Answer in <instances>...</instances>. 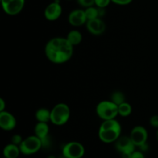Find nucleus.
Returning <instances> with one entry per match:
<instances>
[{"label":"nucleus","mask_w":158,"mask_h":158,"mask_svg":"<svg viewBox=\"0 0 158 158\" xmlns=\"http://www.w3.org/2000/svg\"><path fill=\"white\" fill-rule=\"evenodd\" d=\"M51 111L46 108H40L35 112V117L38 122L49 123L50 122Z\"/></svg>","instance_id":"obj_17"},{"label":"nucleus","mask_w":158,"mask_h":158,"mask_svg":"<svg viewBox=\"0 0 158 158\" xmlns=\"http://www.w3.org/2000/svg\"><path fill=\"white\" fill-rule=\"evenodd\" d=\"M50 111V122L52 124L56 126H63L69 121L70 117V109L66 103H57Z\"/></svg>","instance_id":"obj_3"},{"label":"nucleus","mask_w":158,"mask_h":158,"mask_svg":"<svg viewBox=\"0 0 158 158\" xmlns=\"http://www.w3.org/2000/svg\"><path fill=\"white\" fill-rule=\"evenodd\" d=\"M6 102L2 98H0V112L4 111L6 109Z\"/></svg>","instance_id":"obj_27"},{"label":"nucleus","mask_w":158,"mask_h":158,"mask_svg":"<svg viewBox=\"0 0 158 158\" xmlns=\"http://www.w3.org/2000/svg\"><path fill=\"white\" fill-rule=\"evenodd\" d=\"M110 2H112L111 0H95V6L97 8L105 9L109 6Z\"/></svg>","instance_id":"obj_22"},{"label":"nucleus","mask_w":158,"mask_h":158,"mask_svg":"<svg viewBox=\"0 0 158 158\" xmlns=\"http://www.w3.org/2000/svg\"><path fill=\"white\" fill-rule=\"evenodd\" d=\"M86 26L88 32L94 35H102L106 30V23L100 18L87 20Z\"/></svg>","instance_id":"obj_14"},{"label":"nucleus","mask_w":158,"mask_h":158,"mask_svg":"<svg viewBox=\"0 0 158 158\" xmlns=\"http://www.w3.org/2000/svg\"><path fill=\"white\" fill-rule=\"evenodd\" d=\"M156 137H157V142H158V129H157V134H156Z\"/></svg>","instance_id":"obj_29"},{"label":"nucleus","mask_w":158,"mask_h":158,"mask_svg":"<svg viewBox=\"0 0 158 158\" xmlns=\"http://www.w3.org/2000/svg\"><path fill=\"white\" fill-rule=\"evenodd\" d=\"M69 1H72V0H69Z\"/></svg>","instance_id":"obj_31"},{"label":"nucleus","mask_w":158,"mask_h":158,"mask_svg":"<svg viewBox=\"0 0 158 158\" xmlns=\"http://www.w3.org/2000/svg\"><path fill=\"white\" fill-rule=\"evenodd\" d=\"M47 158H56V157L55 156H53V155H49Z\"/></svg>","instance_id":"obj_28"},{"label":"nucleus","mask_w":158,"mask_h":158,"mask_svg":"<svg viewBox=\"0 0 158 158\" xmlns=\"http://www.w3.org/2000/svg\"><path fill=\"white\" fill-rule=\"evenodd\" d=\"M132 1L133 0H111L113 3L119 5V6H127L132 2Z\"/></svg>","instance_id":"obj_25"},{"label":"nucleus","mask_w":158,"mask_h":158,"mask_svg":"<svg viewBox=\"0 0 158 158\" xmlns=\"http://www.w3.org/2000/svg\"><path fill=\"white\" fill-rule=\"evenodd\" d=\"M132 113V106L127 102H123L118 106V114L120 117H127Z\"/></svg>","instance_id":"obj_18"},{"label":"nucleus","mask_w":158,"mask_h":158,"mask_svg":"<svg viewBox=\"0 0 158 158\" xmlns=\"http://www.w3.org/2000/svg\"><path fill=\"white\" fill-rule=\"evenodd\" d=\"M1 2L3 10L6 14L15 15L22 12L26 0H1Z\"/></svg>","instance_id":"obj_8"},{"label":"nucleus","mask_w":158,"mask_h":158,"mask_svg":"<svg viewBox=\"0 0 158 158\" xmlns=\"http://www.w3.org/2000/svg\"><path fill=\"white\" fill-rule=\"evenodd\" d=\"M21 154L19 147L10 143L3 149V156L6 158H17Z\"/></svg>","instance_id":"obj_15"},{"label":"nucleus","mask_w":158,"mask_h":158,"mask_svg":"<svg viewBox=\"0 0 158 158\" xmlns=\"http://www.w3.org/2000/svg\"><path fill=\"white\" fill-rule=\"evenodd\" d=\"M42 148H43L42 140L35 135L29 136L25 138L19 146L21 154L25 155L35 154Z\"/></svg>","instance_id":"obj_5"},{"label":"nucleus","mask_w":158,"mask_h":158,"mask_svg":"<svg viewBox=\"0 0 158 158\" xmlns=\"http://www.w3.org/2000/svg\"><path fill=\"white\" fill-rule=\"evenodd\" d=\"M23 140H24V139H23L21 135H19V134H15V135L12 136V138H11V143L19 147L20 144L22 143V142L23 141Z\"/></svg>","instance_id":"obj_23"},{"label":"nucleus","mask_w":158,"mask_h":158,"mask_svg":"<svg viewBox=\"0 0 158 158\" xmlns=\"http://www.w3.org/2000/svg\"><path fill=\"white\" fill-rule=\"evenodd\" d=\"M68 22L71 26H75V27H78V26H81L86 24L87 22V19H86L85 10L77 9L71 11L68 16Z\"/></svg>","instance_id":"obj_13"},{"label":"nucleus","mask_w":158,"mask_h":158,"mask_svg":"<svg viewBox=\"0 0 158 158\" xmlns=\"http://www.w3.org/2000/svg\"><path fill=\"white\" fill-rule=\"evenodd\" d=\"M66 38L73 46H75L81 43L82 40H83V35L80 31L73 29V30H71L70 32H68Z\"/></svg>","instance_id":"obj_16"},{"label":"nucleus","mask_w":158,"mask_h":158,"mask_svg":"<svg viewBox=\"0 0 158 158\" xmlns=\"http://www.w3.org/2000/svg\"><path fill=\"white\" fill-rule=\"evenodd\" d=\"M63 8L60 2L54 1L46 6L44 11V15L45 18L49 21H56L61 16Z\"/></svg>","instance_id":"obj_11"},{"label":"nucleus","mask_w":158,"mask_h":158,"mask_svg":"<svg viewBox=\"0 0 158 158\" xmlns=\"http://www.w3.org/2000/svg\"><path fill=\"white\" fill-rule=\"evenodd\" d=\"M62 153L66 158H82L85 154V148L80 142L71 141L63 146Z\"/></svg>","instance_id":"obj_7"},{"label":"nucleus","mask_w":158,"mask_h":158,"mask_svg":"<svg viewBox=\"0 0 158 158\" xmlns=\"http://www.w3.org/2000/svg\"><path fill=\"white\" fill-rule=\"evenodd\" d=\"M115 148L117 151L121 154L122 158H131L137 147L133 143L130 136H120L115 142Z\"/></svg>","instance_id":"obj_6"},{"label":"nucleus","mask_w":158,"mask_h":158,"mask_svg":"<svg viewBox=\"0 0 158 158\" xmlns=\"http://www.w3.org/2000/svg\"><path fill=\"white\" fill-rule=\"evenodd\" d=\"M34 133L36 137H38L43 143V148H48L50 145L51 141L49 139V127L48 123L38 122L34 128Z\"/></svg>","instance_id":"obj_10"},{"label":"nucleus","mask_w":158,"mask_h":158,"mask_svg":"<svg viewBox=\"0 0 158 158\" xmlns=\"http://www.w3.org/2000/svg\"><path fill=\"white\" fill-rule=\"evenodd\" d=\"M120 135L121 125L116 119L103 120L99 128V138L105 143H115Z\"/></svg>","instance_id":"obj_2"},{"label":"nucleus","mask_w":158,"mask_h":158,"mask_svg":"<svg viewBox=\"0 0 158 158\" xmlns=\"http://www.w3.org/2000/svg\"><path fill=\"white\" fill-rule=\"evenodd\" d=\"M79 5L84 8L90 7L95 5V0H77Z\"/></svg>","instance_id":"obj_21"},{"label":"nucleus","mask_w":158,"mask_h":158,"mask_svg":"<svg viewBox=\"0 0 158 158\" xmlns=\"http://www.w3.org/2000/svg\"><path fill=\"white\" fill-rule=\"evenodd\" d=\"M3 158H6V157H3Z\"/></svg>","instance_id":"obj_32"},{"label":"nucleus","mask_w":158,"mask_h":158,"mask_svg":"<svg viewBox=\"0 0 158 158\" xmlns=\"http://www.w3.org/2000/svg\"><path fill=\"white\" fill-rule=\"evenodd\" d=\"M130 137L134 145L137 148H140L147 143L148 138V131L142 126H136L131 130Z\"/></svg>","instance_id":"obj_9"},{"label":"nucleus","mask_w":158,"mask_h":158,"mask_svg":"<svg viewBox=\"0 0 158 158\" xmlns=\"http://www.w3.org/2000/svg\"><path fill=\"white\" fill-rule=\"evenodd\" d=\"M85 13L87 20L94 19L100 18V12H99V8L90 6V7L86 8L85 9Z\"/></svg>","instance_id":"obj_19"},{"label":"nucleus","mask_w":158,"mask_h":158,"mask_svg":"<svg viewBox=\"0 0 158 158\" xmlns=\"http://www.w3.org/2000/svg\"><path fill=\"white\" fill-rule=\"evenodd\" d=\"M131 158H145V157H144V155H143V154L142 151H135L132 154Z\"/></svg>","instance_id":"obj_26"},{"label":"nucleus","mask_w":158,"mask_h":158,"mask_svg":"<svg viewBox=\"0 0 158 158\" xmlns=\"http://www.w3.org/2000/svg\"><path fill=\"white\" fill-rule=\"evenodd\" d=\"M97 116L103 120L116 119L118 114V105L111 100H103L100 102L96 107Z\"/></svg>","instance_id":"obj_4"},{"label":"nucleus","mask_w":158,"mask_h":158,"mask_svg":"<svg viewBox=\"0 0 158 158\" xmlns=\"http://www.w3.org/2000/svg\"><path fill=\"white\" fill-rule=\"evenodd\" d=\"M110 100L119 106L120 104L123 103V102H125V96L121 91H115V92L111 94Z\"/></svg>","instance_id":"obj_20"},{"label":"nucleus","mask_w":158,"mask_h":158,"mask_svg":"<svg viewBox=\"0 0 158 158\" xmlns=\"http://www.w3.org/2000/svg\"><path fill=\"white\" fill-rule=\"evenodd\" d=\"M16 127V119L13 114L4 110L0 112V127L6 131H11Z\"/></svg>","instance_id":"obj_12"},{"label":"nucleus","mask_w":158,"mask_h":158,"mask_svg":"<svg viewBox=\"0 0 158 158\" xmlns=\"http://www.w3.org/2000/svg\"><path fill=\"white\" fill-rule=\"evenodd\" d=\"M45 54L51 63L63 64L72 58L73 55V46L66 38L55 37L46 43Z\"/></svg>","instance_id":"obj_1"},{"label":"nucleus","mask_w":158,"mask_h":158,"mask_svg":"<svg viewBox=\"0 0 158 158\" xmlns=\"http://www.w3.org/2000/svg\"><path fill=\"white\" fill-rule=\"evenodd\" d=\"M60 158H66V157H63H63H60Z\"/></svg>","instance_id":"obj_30"},{"label":"nucleus","mask_w":158,"mask_h":158,"mask_svg":"<svg viewBox=\"0 0 158 158\" xmlns=\"http://www.w3.org/2000/svg\"><path fill=\"white\" fill-rule=\"evenodd\" d=\"M150 124L151 127L158 129V115H154L150 119Z\"/></svg>","instance_id":"obj_24"}]
</instances>
